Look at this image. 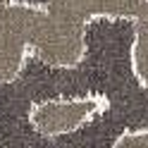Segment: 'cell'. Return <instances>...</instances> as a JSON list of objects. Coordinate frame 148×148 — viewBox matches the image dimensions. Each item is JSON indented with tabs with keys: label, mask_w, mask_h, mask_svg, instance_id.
<instances>
[{
	"label": "cell",
	"mask_w": 148,
	"mask_h": 148,
	"mask_svg": "<svg viewBox=\"0 0 148 148\" xmlns=\"http://www.w3.org/2000/svg\"><path fill=\"white\" fill-rule=\"evenodd\" d=\"M100 115V98L96 96H67L45 98L29 110V124L36 129L41 143H62L67 136L86 127Z\"/></svg>",
	"instance_id": "1"
}]
</instances>
